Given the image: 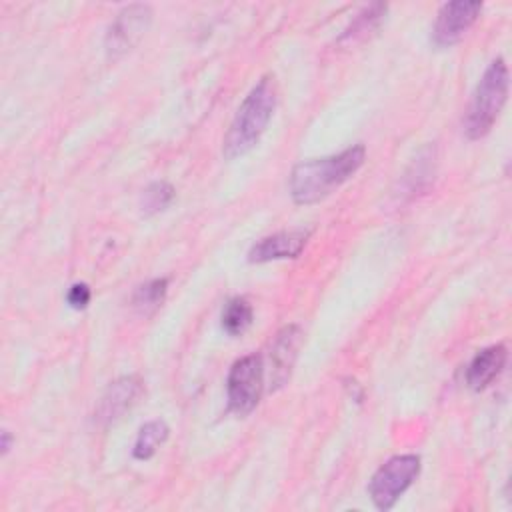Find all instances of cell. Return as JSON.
<instances>
[{
	"label": "cell",
	"mask_w": 512,
	"mask_h": 512,
	"mask_svg": "<svg viewBox=\"0 0 512 512\" xmlns=\"http://www.w3.org/2000/svg\"><path fill=\"white\" fill-rule=\"evenodd\" d=\"M366 150L362 144L350 146L340 154L306 160L290 172V194L296 204H314L330 196L338 186L356 174L362 166Z\"/></svg>",
	"instance_id": "6da1fadb"
},
{
	"label": "cell",
	"mask_w": 512,
	"mask_h": 512,
	"mask_svg": "<svg viewBox=\"0 0 512 512\" xmlns=\"http://www.w3.org/2000/svg\"><path fill=\"white\" fill-rule=\"evenodd\" d=\"M276 108V82L274 76H264L258 84L248 92L244 102L240 104L228 134L224 138L222 152L228 160L246 154L254 148L264 134L272 114Z\"/></svg>",
	"instance_id": "7a4b0ae2"
},
{
	"label": "cell",
	"mask_w": 512,
	"mask_h": 512,
	"mask_svg": "<svg viewBox=\"0 0 512 512\" xmlns=\"http://www.w3.org/2000/svg\"><path fill=\"white\" fill-rule=\"evenodd\" d=\"M508 98V66L496 58L482 74L464 116V132L478 140L490 132Z\"/></svg>",
	"instance_id": "3957f363"
},
{
	"label": "cell",
	"mask_w": 512,
	"mask_h": 512,
	"mask_svg": "<svg viewBox=\"0 0 512 512\" xmlns=\"http://www.w3.org/2000/svg\"><path fill=\"white\" fill-rule=\"evenodd\" d=\"M420 472V458L416 454L392 456L382 464L368 484V492L378 510H390L396 500L412 486Z\"/></svg>",
	"instance_id": "277c9868"
},
{
	"label": "cell",
	"mask_w": 512,
	"mask_h": 512,
	"mask_svg": "<svg viewBox=\"0 0 512 512\" xmlns=\"http://www.w3.org/2000/svg\"><path fill=\"white\" fill-rule=\"evenodd\" d=\"M264 388V362L256 354H248L236 360L228 372L226 392H228V408L236 416L250 414Z\"/></svg>",
	"instance_id": "5b68a950"
},
{
	"label": "cell",
	"mask_w": 512,
	"mask_h": 512,
	"mask_svg": "<svg viewBox=\"0 0 512 512\" xmlns=\"http://www.w3.org/2000/svg\"><path fill=\"white\" fill-rule=\"evenodd\" d=\"M480 12L482 2L476 0L446 2L436 14V22L432 26V42L438 48L456 44L466 34V30L478 20Z\"/></svg>",
	"instance_id": "8992f818"
},
{
	"label": "cell",
	"mask_w": 512,
	"mask_h": 512,
	"mask_svg": "<svg viewBox=\"0 0 512 512\" xmlns=\"http://www.w3.org/2000/svg\"><path fill=\"white\" fill-rule=\"evenodd\" d=\"M152 20V10L146 4H132L118 12L106 34V52L116 58L128 52L148 30Z\"/></svg>",
	"instance_id": "52a82bcc"
},
{
	"label": "cell",
	"mask_w": 512,
	"mask_h": 512,
	"mask_svg": "<svg viewBox=\"0 0 512 512\" xmlns=\"http://www.w3.org/2000/svg\"><path fill=\"white\" fill-rule=\"evenodd\" d=\"M142 394V382L138 376H122L114 380L106 392L102 394L98 406H96V422L102 426H108L124 416L126 410H130L136 400Z\"/></svg>",
	"instance_id": "ba28073f"
},
{
	"label": "cell",
	"mask_w": 512,
	"mask_h": 512,
	"mask_svg": "<svg viewBox=\"0 0 512 512\" xmlns=\"http://www.w3.org/2000/svg\"><path fill=\"white\" fill-rule=\"evenodd\" d=\"M300 340H302V332L296 324L284 326L274 342L270 344V354H268V362H270V388H282L292 372V366L296 362L298 356V348H300Z\"/></svg>",
	"instance_id": "9c48e42d"
},
{
	"label": "cell",
	"mask_w": 512,
	"mask_h": 512,
	"mask_svg": "<svg viewBox=\"0 0 512 512\" xmlns=\"http://www.w3.org/2000/svg\"><path fill=\"white\" fill-rule=\"evenodd\" d=\"M308 232L306 230H286L260 238L248 252L250 262H270L296 258L306 246Z\"/></svg>",
	"instance_id": "30bf717a"
},
{
	"label": "cell",
	"mask_w": 512,
	"mask_h": 512,
	"mask_svg": "<svg viewBox=\"0 0 512 512\" xmlns=\"http://www.w3.org/2000/svg\"><path fill=\"white\" fill-rule=\"evenodd\" d=\"M506 356H508V352H506V346H502V344H494V346L480 350L468 364L466 384L472 390H484L486 386H490L504 370Z\"/></svg>",
	"instance_id": "8fae6325"
},
{
	"label": "cell",
	"mask_w": 512,
	"mask_h": 512,
	"mask_svg": "<svg viewBox=\"0 0 512 512\" xmlns=\"http://www.w3.org/2000/svg\"><path fill=\"white\" fill-rule=\"evenodd\" d=\"M384 14H386V4L376 2V4L366 6V8H364L362 12H358L356 18L348 24V28L344 30V34L340 36V42H350V44H354V42L364 40L366 36H370L372 30L378 28V24H380V20H382Z\"/></svg>",
	"instance_id": "7c38bea8"
},
{
	"label": "cell",
	"mask_w": 512,
	"mask_h": 512,
	"mask_svg": "<svg viewBox=\"0 0 512 512\" xmlns=\"http://www.w3.org/2000/svg\"><path fill=\"white\" fill-rule=\"evenodd\" d=\"M168 438V426L162 420H152L146 422L136 436L132 454L136 460H148L156 454V450L166 442Z\"/></svg>",
	"instance_id": "4fadbf2b"
},
{
	"label": "cell",
	"mask_w": 512,
	"mask_h": 512,
	"mask_svg": "<svg viewBox=\"0 0 512 512\" xmlns=\"http://www.w3.org/2000/svg\"><path fill=\"white\" fill-rule=\"evenodd\" d=\"M166 290H168L166 278H154L140 284L132 296V308L142 316L154 314L162 306L166 298Z\"/></svg>",
	"instance_id": "5bb4252c"
},
{
	"label": "cell",
	"mask_w": 512,
	"mask_h": 512,
	"mask_svg": "<svg viewBox=\"0 0 512 512\" xmlns=\"http://www.w3.org/2000/svg\"><path fill=\"white\" fill-rule=\"evenodd\" d=\"M252 324V306L244 298H232L222 310V328L230 336L242 334Z\"/></svg>",
	"instance_id": "9a60e30c"
},
{
	"label": "cell",
	"mask_w": 512,
	"mask_h": 512,
	"mask_svg": "<svg viewBox=\"0 0 512 512\" xmlns=\"http://www.w3.org/2000/svg\"><path fill=\"white\" fill-rule=\"evenodd\" d=\"M174 198V188L168 182H152L140 198V206L144 214H156L164 210Z\"/></svg>",
	"instance_id": "2e32d148"
},
{
	"label": "cell",
	"mask_w": 512,
	"mask_h": 512,
	"mask_svg": "<svg viewBox=\"0 0 512 512\" xmlns=\"http://www.w3.org/2000/svg\"><path fill=\"white\" fill-rule=\"evenodd\" d=\"M68 304L76 310H82L88 306L90 302V288L84 284V282H78V284H72L70 290H68V296H66Z\"/></svg>",
	"instance_id": "e0dca14e"
},
{
	"label": "cell",
	"mask_w": 512,
	"mask_h": 512,
	"mask_svg": "<svg viewBox=\"0 0 512 512\" xmlns=\"http://www.w3.org/2000/svg\"><path fill=\"white\" fill-rule=\"evenodd\" d=\"M8 450H10V432L4 430V432H2V452L6 454Z\"/></svg>",
	"instance_id": "ac0fdd59"
}]
</instances>
